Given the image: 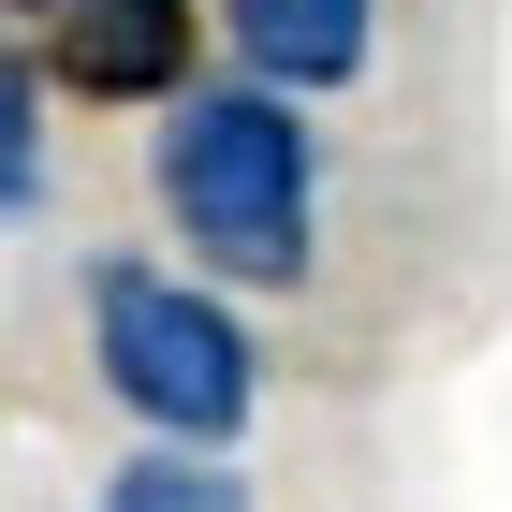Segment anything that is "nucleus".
Instances as JSON below:
<instances>
[{
	"instance_id": "f257e3e1",
	"label": "nucleus",
	"mask_w": 512,
	"mask_h": 512,
	"mask_svg": "<svg viewBox=\"0 0 512 512\" xmlns=\"http://www.w3.org/2000/svg\"><path fill=\"white\" fill-rule=\"evenodd\" d=\"M161 235L191 249L205 293H308L322 264V103L249 74H191L147 118Z\"/></svg>"
},
{
	"instance_id": "f03ea898",
	"label": "nucleus",
	"mask_w": 512,
	"mask_h": 512,
	"mask_svg": "<svg viewBox=\"0 0 512 512\" xmlns=\"http://www.w3.org/2000/svg\"><path fill=\"white\" fill-rule=\"evenodd\" d=\"M88 381L118 395L132 439H176V454H235L264 425V337H249V308L205 293L191 264H147V249L88 264Z\"/></svg>"
},
{
	"instance_id": "7ed1b4c3",
	"label": "nucleus",
	"mask_w": 512,
	"mask_h": 512,
	"mask_svg": "<svg viewBox=\"0 0 512 512\" xmlns=\"http://www.w3.org/2000/svg\"><path fill=\"white\" fill-rule=\"evenodd\" d=\"M30 74L59 103H118V118H161L176 88L205 74V0H59L30 44Z\"/></svg>"
},
{
	"instance_id": "20e7f679",
	"label": "nucleus",
	"mask_w": 512,
	"mask_h": 512,
	"mask_svg": "<svg viewBox=\"0 0 512 512\" xmlns=\"http://www.w3.org/2000/svg\"><path fill=\"white\" fill-rule=\"evenodd\" d=\"M205 44H220L249 88L337 103V88H366V59H381V0H205Z\"/></svg>"
},
{
	"instance_id": "39448f33",
	"label": "nucleus",
	"mask_w": 512,
	"mask_h": 512,
	"mask_svg": "<svg viewBox=\"0 0 512 512\" xmlns=\"http://www.w3.org/2000/svg\"><path fill=\"white\" fill-rule=\"evenodd\" d=\"M88 512H264V483L235 469V454H176V439H132L118 469H103V498Z\"/></svg>"
},
{
	"instance_id": "423d86ee",
	"label": "nucleus",
	"mask_w": 512,
	"mask_h": 512,
	"mask_svg": "<svg viewBox=\"0 0 512 512\" xmlns=\"http://www.w3.org/2000/svg\"><path fill=\"white\" fill-rule=\"evenodd\" d=\"M44 191H59V88L0 59V220H44Z\"/></svg>"
},
{
	"instance_id": "0eeeda50",
	"label": "nucleus",
	"mask_w": 512,
	"mask_h": 512,
	"mask_svg": "<svg viewBox=\"0 0 512 512\" xmlns=\"http://www.w3.org/2000/svg\"><path fill=\"white\" fill-rule=\"evenodd\" d=\"M44 15H59V0H0V59H30V44H44Z\"/></svg>"
}]
</instances>
